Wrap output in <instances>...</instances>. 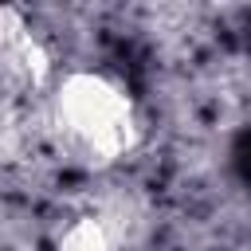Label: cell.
I'll list each match as a JSON object with an SVG mask.
<instances>
[{
    "instance_id": "cell-1",
    "label": "cell",
    "mask_w": 251,
    "mask_h": 251,
    "mask_svg": "<svg viewBox=\"0 0 251 251\" xmlns=\"http://www.w3.org/2000/svg\"><path fill=\"white\" fill-rule=\"evenodd\" d=\"M55 126L75 145V153L94 169L114 165L141 137L133 98L106 75L86 71L63 78V86L55 90Z\"/></svg>"
},
{
    "instance_id": "cell-2",
    "label": "cell",
    "mask_w": 251,
    "mask_h": 251,
    "mask_svg": "<svg viewBox=\"0 0 251 251\" xmlns=\"http://www.w3.org/2000/svg\"><path fill=\"white\" fill-rule=\"evenodd\" d=\"M0 59L24 78V82H31V86H43L47 78H51V55H47V47L27 31L16 47H8V51H0Z\"/></svg>"
},
{
    "instance_id": "cell-3",
    "label": "cell",
    "mask_w": 251,
    "mask_h": 251,
    "mask_svg": "<svg viewBox=\"0 0 251 251\" xmlns=\"http://www.w3.org/2000/svg\"><path fill=\"white\" fill-rule=\"evenodd\" d=\"M59 251H110V235L98 220H75L63 235H59Z\"/></svg>"
},
{
    "instance_id": "cell-4",
    "label": "cell",
    "mask_w": 251,
    "mask_h": 251,
    "mask_svg": "<svg viewBox=\"0 0 251 251\" xmlns=\"http://www.w3.org/2000/svg\"><path fill=\"white\" fill-rule=\"evenodd\" d=\"M24 35H27V24H24V16H20L16 8H0V51L16 47Z\"/></svg>"
}]
</instances>
